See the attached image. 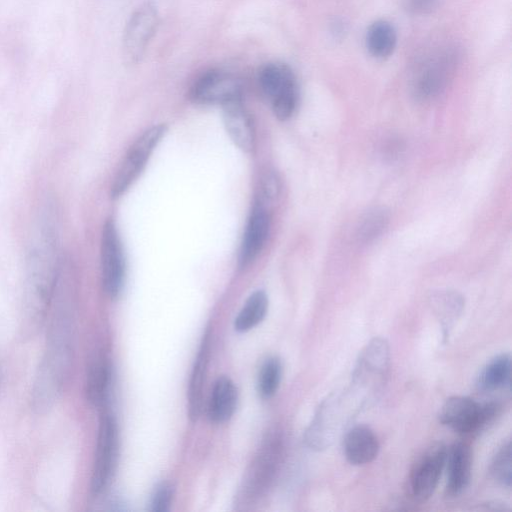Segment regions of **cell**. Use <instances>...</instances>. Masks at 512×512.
Wrapping results in <instances>:
<instances>
[{
    "label": "cell",
    "instance_id": "6da1fadb",
    "mask_svg": "<svg viewBox=\"0 0 512 512\" xmlns=\"http://www.w3.org/2000/svg\"><path fill=\"white\" fill-rule=\"evenodd\" d=\"M68 268L60 265L51 302L47 342L31 392L33 409L49 411L67 384L74 354V309Z\"/></svg>",
    "mask_w": 512,
    "mask_h": 512
},
{
    "label": "cell",
    "instance_id": "7a4b0ae2",
    "mask_svg": "<svg viewBox=\"0 0 512 512\" xmlns=\"http://www.w3.org/2000/svg\"><path fill=\"white\" fill-rule=\"evenodd\" d=\"M459 56L456 47L446 46L432 51L418 61L411 77L413 96L419 101H430L438 97L451 80Z\"/></svg>",
    "mask_w": 512,
    "mask_h": 512
},
{
    "label": "cell",
    "instance_id": "3957f363",
    "mask_svg": "<svg viewBox=\"0 0 512 512\" xmlns=\"http://www.w3.org/2000/svg\"><path fill=\"white\" fill-rule=\"evenodd\" d=\"M258 83L279 120L289 119L295 112L299 89L291 67L282 62L264 64L258 72Z\"/></svg>",
    "mask_w": 512,
    "mask_h": 512
},
{
    "label": "cell",
    "instance_id": "277c9868",
    "mask_svg": "<svg viewBox=\"0 0 512 512\" xmlns=\"http://www.w3.org/2000/svg\"><path fill=\"white\" fill-rule=\"evenodd\" d=\"M118 449L117 423L110 412L104 411L99 421L90 481V491L93 496L102 494L110 484L117 465Z\"/></svg>",
    "mask_w": 512,
    "mask_h": 512
},
{
    "label": "cell",
    "instance_id": "5b68a950",
    "mask_svg": "<svg viewBox=\"0 0 512 512\" xmlns=\"http://www.w3.org/2000/svg\"><path fill=\"white\" fill-rule=\"evenodd\" d=\"M498 411L497 403L481 404L469 397L453 396L442 405L439 420L455 432L467 434L488 424Z\"/></svg>",
    "mask_w": 512,
    "mask_h": 512
},
{
    "label": "cell",
    "instance_id": "8992f818",
    "mask_svg": "<svg viewBox=\"0 0 512 512\" xmlns=\"http://www.w3.org/2000/svg\"><path fill=\"white\" fill-rule=\"evenodd\" d=\"M159 23V11L152 1L141 4L132 13L123 35V56L128 65L141 61Z\"/></svg>",
    "mask_w": 512,
    "mask_h": 512
},
{
    "label": "cell",
    "instance_id": "52a82bcc",
    "mask_svg": "<svg viewBox=\"0 0 512 512\" xmlns=\"http://www.w3.org/2000/svg\"><path fill=\"white\" fill-rule=\"evenodd\" d=\"M166 132L163 124L147 129L130 147L115 176L111 194L119 197L138 178L148 158Z\"/></svg>",
    "mask_w": 512,
    "mask_h": 512
},
{
    "label": "cell",
    "instance_id": "ba28073f",
    "mask_svg": "<svg viewBox=\"0 0 512 512\" xmlns=\"http://www.w3.org/2000/svg\"><path fill=\"white\" fill-rule=\"evenodd\" d=\"M189 97L191 101L202 105H224L242 98L240 80L222 69H209L199 75L193 82Z\"/></svg>",
    "mask_w": 512,
    "mask_h": 512
},
{
    "label": "cell",
    "instance_id": "9c48e42d",
    "mask_svg": "<svg viewBox=\"0 0 512 512\" xmlns=\"http://www.w3.org/2000/svg\"><path fill=\"white\" fill-rule=\"evenodd\" d=\"M446 452L444 444L435 443L416 459L408 479L409 494L414 500L423 502L432 496L445 466Z\"/></svg>",
    "mask_w": 512,
    "mask_h": 512
},
{
    "label": "cell",
    "instance_id": "30bf717a",
    "mask_svg": "<svg viewBox=\"0 0 512 512\" xmlns=\"http://www.w3.org/2000/svg\"><path fill=\"white\" fill-rule=\"evenodd\" d=\"M102 285L110 298H117L125 278V261L121 240L113 220L106 221L101 238Z\"/></svg>",
    "mask_w": 512,
    "mask_h": 512
},
{
    "label": "cell",
    "instance_id": "8fae6325",
    "mask_svg": "<svg viewBox=\"0 0 512 512\" xmlns=\"http://www.w3.org/2000/svg\"><path fill=\"white\" fill-rule=\"evenodd\" d=\"M280 455V443L276 437L268 438L252 461L241 488V500L253 501L260 497L275 473Z\"/></svg>",
    "mask_w": 512,
    "mask_h": 512
},
{
    "label": "cell",
    "instance_id": "7c38bea8",
    "mask_svg": "<svg viewBox=\"0 0 512 512\" xmlns=\"http://www.w3.org/2000/svg\"><path fill=\"white\" fill-rule=\"evenodd\" d=\"M389 362L388 343L374 338L361 352L354 371V383L364 386L376 384L385 374Z\"/></svg>",
    "mask_w": 512,
    "mask_h": 512
},
{
    "label": "cell",
    "instance_id": "4fadbf2b",
    "mask_svg": "<svg viewBox=\"0 0 512 512\" xmlns=\"http://www.w3.org/2000/svg\"><path fill=\"white\" fill-rule=\"evenodd\" d=\"M445 465L447 466L446 494L456 497L465 491L471 479L470 446L463 442L452 444L447 448Z\"/></svg>",
    "mask_w": 512,
    "mask_h": 512
},
{
    "label": "cell",
    "instance_id": "5bb4252c",
    "mask_svg": "<svg viewBox=\"0 0 512 512\" xmlns=\"http://www.w3.org/2000/svg\"><path fill=\"white\" fill-rule=\"evenodd\" d=\"M270 227L268 213L263 205L256 204L251 212L240 248L239 262L245 267L261 251Z\"/></svg>",
    "mask_w": 512,
    "mask_h": 512
},
{
    "label": "cell",
    "instance_id": "9a60e30c",
    "mask_svg": "<svg viewBox=\"0 0 512 512\" xmlns=\"http://www.w3.org/2000/svg\"><path fill=\"white\" fill-rule=\"evenodd\" d=\"M343 451L349 463L368 464L377 457L379 452L377 436L368 426H354L344 436Z\"/></svg>",
    "mask_w": 512,
    "mask_h": 512
},
{
    "label": "cell",
    "instance_id": "2e32d148",
    "mask_svg": "<svg viewBox=\"0 0 512 512\" xmlns=\"http://www.w3.org/2000/svg\"><path fill=\"white\" fill-rule=\"evenodd\" d=\"M222 107L224 126L229 137L241 150L250 151L254 145V132L242 98L230 101Z\"/></svg>",
    "mask_w": 512,
    "mask_h": 512
},
{
    "label": "cell",
    "instance_id": "e0dca14e",
    "mask_svg": "<svg viewBox=\"0 0 512 512\" xmlns=\"http://www.w3.org/2000/svg\"><path fill=\"white\" fill-rule=\"evenodd\" d=\"M238 393L234 382L227 376H219L211 390L208 401V417L215 423L231 418L237 405Z\"/></svg>",
    "mask_w": 512,
    "mask_h": 512
},
{
    "label": "cell",
    "instance_id": "ac0fdd59",
    "mask_svg": "<svg viewBox=\"0 0 512 512\" xmlns=\"http://www.w3.org/2000/svg\"><path fill=\"white\" fill-rule=\"evenodd\" d=\"M112 380V370L108 359L96 356L89 365L86 377V396L97 407H103L108 399Z\"/></svg>",
    "mask_w": 512,
    "mask_h": 512
},
{
    "label": "cell",
    "instance_id": "d6986e66",
    "mask_svg": "<svg viewBox=\"0 0 512 512\" xmlns=\"http://www.w3.org/2000/svg\"><path fill=\"white\" fill-rule=\"evenodd\" d=\"M209 342L206 337L195 360L188 389V413L191 420H197L202 406L203 386L208 364Z\"/></svg>",
    "mask_w": 512,
    "mask_h": 512
},
{
    "label": "cell",
    "instance_id": "ffe728a7",
    "mask_svg": "<svg viewBox=\"0 0 512 512\" xmlns=\"http://www.w3.org/2000/svg\"><path fill=\"white\" fill-rule=\"evenodd\" d=\"M365 44L374 58H388L397 44V33L393 24L384 19L373 22L367 29Z\"/></svg>",
    "mask_w": 512,
    "mask_h": 512
},
{
    "label": "cell",
    "instance_id": "44dd1931",
    "mask_svg": "<svg viewBox=\"0 0 512 512\" xmlns=\"http://www.w3.org/2000/svg\"><path fill=\"white\" fill-rule=\"evenodd\" d=\"M511 379V358L509 354H500L490 360L480 372L477 385L480 390L494 391L508 388Z\"/></svg>",
    "mask_w": 512,
    "mask_h": 512
},
{
    "label": "cell",
    "instance_id": "7402d4cb",
    "mask_svg": "<svg viewBox=\"0 0 512 512\" xmlns=\"http://www.w3.org/2000/svg\"><path fill=\"white\" fill-rule=\"evenodd\" d=\"M268 308L267 295L262 290L252 293L234 321L238 332H246L257 326L265 317Z\"/></svg>",
    "mask_w": 512,
    "mask_h": 512
},
{
    "label": "cell",
    "instance_id": "603a6c76",
    "mask_svg": "<svg viewBox=\"0 0 512 512\" xmlns=\"http://www.w3.org/2000/svg\"><path fill=\"white\" fill-rule=\"evenodd\" d=\"M389 223V214L383 208L367 211L359 222L357 236L363 243H370L378 238Z\"/></svg>",
    "mask_w": 512,
    "mask_h": 512
},
{
    "label": "cell",
    "instance_id": "cb8c5ba5",
    "mask_svg": "<svg viewBox=\"0 0 512 512\" xmlns=\"http://www.w3.org/2000/svg\"><path fill=\"white\" fill-rule=\"evenodd\" d=\"M282 377L279 358L269 357L262 364L257 381V391L262 398L272 397L278 390Z\"/></svg>",
    "mask_w": 512,
    "mask_h": 512
},
{
    "label": "cell",
    "instance_id": "d4e9b609",
    "mask_svg": "<svg viewBox=\"0 0 512 512\" xmlns=\"http://www.w3.org/2000/svg\"><path fill=\"white\" fill-rule=\"evenodd\" d=\"M490 470L498 483L507 488L511 486V444L509 440L500 447L494 456Z\"/></svg>",
    "mask_w": 512,
    "mask_h": 512
},
{
    "label": "cell",
    "instance_id": "484cf974",
    "mask_svg": "<svg viewBox=\"0 0 512 512\" xmlns=\"http://www.w3.org/2000/svg\"><path fill=\"white\" fill-rule=\"evenodd\" d=\"M432 304L445 322L455 318L463 307V298L456 292L443 291L432 297Z\"/></svg>",
    "mask_w": 512,
    "mask_h": 512
},
{
    "label": "cell",
    "instance_id": "4316f807",
    "mask_svg": "<svg viewBox=\"0 0 512 512\" xmlns=\"http://www.w3.org/2000/svg\"><path fill=\"white\" fill-rule=\"evenodd\" d=\"M174 490L173 487L166 482L159 484L151 497L150 510L153 512H166L169 510Z\"/></svg>",
    "mask_w": 512,
    "mask_h": 512
},
{
    "label": "cell",
    "instance_id": "83f0119b",
    "mask_svg": "<svg viewBox=\"0 0 512 512\" xmlns=\"http://www.w3.org/2000/svg\"><path fill=\"white\" fill-rule=\"evenodd\" d=\"M442 0H402L403 9L412 15H426L437 10Z\"/></svg>",
    "mask_w": 512,
    "mask_h": 512
},
{
    "label": "cell",
    "instance_id": "f1b7e54d",
    "mask_svg": "<svg viewBox=\"0 0 512 512\" xmlns=\"http://www.w3.org/2000/svg\"><path fill=\"white\" fill-rule=\"evenodd\" d=\"M0 383H1V373H0Z\"/></svg>",
    "mask_w": 512,
    "mask_h": 512
}]
</instances>
